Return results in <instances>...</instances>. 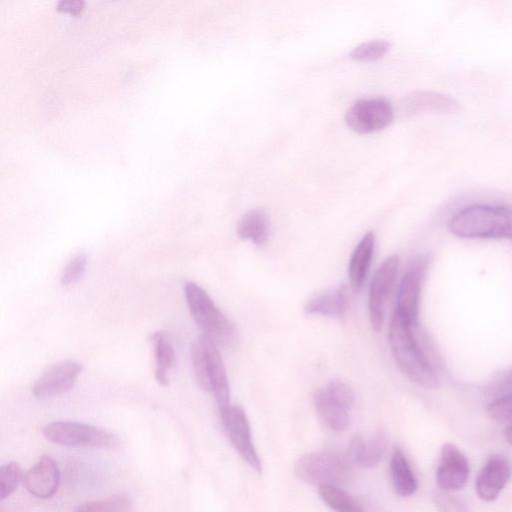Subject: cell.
Here are the masks:
<instances>
[{
  "label": "cell",
  "instance_id": "1",
  "mask_svg": "<svg viewBox=\"0 0 512 512\" xmlns=\"http://www.w3.org/2000/svg\"><path fill=\"white\" fill-rule=\"evenodd\" d=\"M388 338L397 365L409 379L426 388L438 386L434 368L417 340L414 327L396 312L391 318Z\"/></svg>",
  "mask_w": 512,
  "mask_h": 512
},
{
  "label": "cell",
  "instance_id": "2",
  "mask_svg": "<svg viewBox=\"0 0 512 512\" xmlns=\"http://www.w3.org/2000/svg\"><path fill=\"white\" fill-rule=\"evenodd\" d=\"M449 230L462 238H512V207L474 204L456 212Z\"/></svg>",
  "mask_w": 512,
  "mask_h": 512
},
{
  "label": "cell",
  "instance_id": "3",
  "mask_svg": "<svg viewBox=\"0 0 512 512\" xmlns=\"http://www.w3.org/2000/svg\"><path fill=\"white\" fill-rule=\"evenodd\" d=\"M217 344L204 334L192 345L191 359L198 384L214 394L219 414L230 407V389L225 366Z\"/></svg>",
  "mask_w": 512,
  "mask_h": 512
},
{
  "label": "cell",
  "instance_id": "4",
  "mask_svg": "<svg viewBox=\"0 0 512 512\" xmlns=\"http://www.w3.org/2000/svg\"><path fill=\"white\" fill-rule=\"evenodd\" d=\"M184 295L189 311L203 334L216 344L232 346L237 339L236 329L207 292L198 284L187 282Z\"/></svg>",
  "mask_w": 512,
  "mask_h": 512
},
{
  "label": "cell",
  "instance_id": "5",
  "mask_svg": "<svg viewBox=\"0 0 512 512\" xmlns=\"http://www.w3.org/2000/svg\"><path fill=\"white\" fill-rule=\"evenodd\" d=\"M352 466L347 454L319 450L302 455L295 463L294 473L310 485L339 487L351 480Z\"/></svg>",
  "mask_w": 512,
  "mask_h": 512
},
{
  "label": "cell",
  "instance_id": "6",
  "mask_svg": "<svg viewBox=\"0 0 512 512\" xmlns=\"http://www.w3.org/2000/svg\"><path fill=\"white\" fill-rule=\"evenodd\" d=\"M45 438L70 448L110 449L120 444L114 433L93 425L74 421H54L43 428Z\"/></svg>",
  "mask_w": 512,
  "mask_h": 512
},
{
  "label": "cell",
  "instance_id": "7",
  "mask_svg": "<svg viewBox=\"0 0 512 512\" xmlns=\"http://www.w3.org/2000/svg\"><path fill=\"white\" fill-rule=\"evenodd\" d=\"M429 259L417 256L401 279L395 312L411 327L418 326L421 285L428 268Z\"/></svg>",
  "mask_w": 512,
  "mask_h": 512
},
{
  "label": "cell",
  "instance_id": "8",
  "mask_svg": "<svg viewBox=\"0 0 512 512\" xmlns=\"http://www.w3.org/2000/svg\"><path fill=\"white\" fill-rule=\"evenodd\" d=\"M394 117L391 104L383 98L359 99L345 114L350 129L360 134H369L388 126Z\"/></svg>",
  "mask_w": 512,
  "mask_h": 512
},
{
  "label": "cell",
  "instance_id": "9",
  "mask_svg": "<svg viewBox=\"0 0 512 512\" xmlns=\"http://www.w3.org/2000/svg\"><path fill=\"white\" fill-rule=\"evenodd\" d=\"M220 418L234 449L253 470L261 473V460L252 442L249 421L243 408L231 406Z\"/></svg>",
  "mask_w": 512,
  "mask_h": 512
},
{
  "label": "cell",
  "instance_id": "10",
  "mask_svg": "<svg viewBox=\"0 0 512 512\" xmlns=\"http://www.w3.org/2000/svg\"><path fill=\"white\" fill-rule=\"evenodd\" d=\"M399 257L391 255L376 270L370 285L368 310L372 328L381 330L384 321V305L396 279Z\"/></svg>",
  "mask_w": 512,
  "mask_h": 512
},
{
  "label": "cell",
  "instance_id": "11",
  "mask_svg": "<svg viewBox=\"0 0 512 512\" xmlns=\"http://www.w3.org/2000/svg\"><path fill=\"white\" fill-rule=\"evenodd\" d=\"M470 466L466 456L453 443L446 442L441 449L436 470V482L441 490L461 489L468 481Z\"/></svg>",
  "mask_w": 512,
  "mask_h": 512
},
{
  "label": "cell",
  "instance_id": "12",
  "mask_svg": "<svg viewBox=\"0 0 512 512\" xmlns=\"http://www.w3.org/2000/svg\"><path fill=\"white\" fill-rule=\"evenodd\" d=\"M82 370V364L75 361H64L51 366L34 382L33 395L47 398L67 392L73 387Z\"/></svg>",
  "mask_w": 512,
  "mask_h": 512
},
{
  "label": "cell",
  "instance_id": "13",
  "mask_svg": "<svg viewBox=\"0 0 512 512\" xmlns=\"http://www.w3.org/2000/svg\"><path fill=\"white\" fill-rule=\"evenodd\" d=\"M512 475L510 461L503 455L490 457L479 471L475 488L480 499L494 501L505 488Z\"/></svg>",
  "mask_w": 512,
  "mask_h": 512
},
{
  "label": "cell",
  "instance_id": "14",
  "mask_svg": "<svg viewBox=\"0 0 512 512\" xmlns=\"http://www.w3.org/2000/svg\"><path fill=\"white\" fill-rule=\"evenodd\" d=\"M26 490L41 499L52 497L60 485V471L50 456H42L25 474L23 479Z\"/></svg>",
  "mask_w": 512,
  "mask_h": 512
},
{
  "label": "cell",
  "instance_id": "15",
  "mask_svg": "<svg viewBox=\"0 0 512 512\" xmlns=\"http://www.w3.org/2000/svg\"><path fill=\"white\" fill-rule=\"evenodd\" d=\"M387 443V434L383 429L377 430L368 441H365L360 435H355L349 442L346 454L353 465L360 468H371L382 459Z\"/></svg>",
  "mask_w": 512,
  "mask_h": 512
},
{
  "label": "cell",
  "instance_id": "16",
  "mask_svg": "<svg viewBox=\"0 0 512 512\" xmlns=\"http://www.w3.org/2000/svg\"><path fill=\"white\" fill-rule=\"evenodd\" d=\"M375 246L373 232H367L356 246L350 258L348 274L354 291L360 290L368 273Z\"/></svg>",
  "mask_w": 512,
  "mask_h": 512
},
{
  "label": "cell",
  "instance_id": "17",
  "mask_svg": "<svg viewBox=\"0 0 512 512\" xmlns=\"http://www.w3.org/2000/svg\"><path fill=\"white\" fill-rule=\"evenodd\" d=\"M346 307V286L341 285L313 297L306 303L304 309L307 314L341 317L345 314Z\"/></svg>",
  "mask_w": 512,
  "mask_h": 512
},
{
  "label": "cell",
  "instance_id": "18",
  "mask_svg": "<svg viewBox=\"0 0 512 512\" xmlns=\"http://www.w3.org/2000/svg\"><path fill=\"white\" fill-rule=\"evenodd\" d=\"M390 475L395 492L409 497L417 490V480L410 464L400 448H395L390 459Z\"/></svg>",
  "mask_w": 512,
  "mask_h": 512
},
{
  "label": "cell",
  "instance_id": "19",
  "mask_svg": "<svg viewBox=\"0 0 512 512\" xmlns=\"http://www.w3.org/2000/svg\"><path fill=\"white\" fill-rule=\"evenodd\" d=\"M314 404L320 418L330 429L343 431L348 426V410L336 402L325 388L316 391Z\"/></svg>",
  "mask_w": 512,
  "mask_h": 512
},
{
  "label": "cell",
  "instance_id": "20",
  "mask_svg": "<svg viewBox=\"0 0 512 512\" xmlns=\"http://www.w3.org/2000/svg\"><path fill=\"white\" fill-rule=\"evenodd\" d=\"M150 341L154 347L155 379L161 386L168 385V372L175 360L173 345L164 332L157 331L151 334Z\"/></svg>",
  "mask_w": 512,
  "mask_h": 512
},
{
  "label": "cell",
  "instance_id": "21",
  "mask_svg": "<svg viewBox=\"0 0 512 512\" xmlns=\"http://www.w3.org/2000/svg\"><path fill=\"white\" fill-rule=\"evenodd\" d=\"M237 234L243 240L256 245L264 244L269 235V224L266 215L260 210L246 212L237 224Z\"/></svg>",
  "mask_w": 512,
  "mask_h": 512
},
{
  "label": "cell",
  "instance_id": "22",
  "mask_svg": "<svg viewBox=\"0 0 512 512\" xmlns=\"http://www.w3.org/2000/svg\"><path fill=\"white\" fill-rule=\"evenodd\" d=\"M318 495L335 512H364L361 504L337 486H320Z\"/></svg>",
  "mask_w": 512,
  "mask_h": 512
},
{
  "label": "cell",
  "instance_id": "23",
  "mask_svg": "<svg viewBox=\"0 0 512 512\" xmlns=\"http://www.w3.org/2000/svg\"><path fill=\"white\" fill-rule=\"evenodd\" d=\"M131 508L130 498L117 495L79 504L74 512H130Z\"/></svg>",
  "mask_w": 512,
  "mask_h": 512
},
{
  "label": "cell",
  "instance_id": "24",
  "mask_svg": "<svg viewBox=\"0 0 512 512\" xmlns=\"http://www.w3.org/2000/svg\"><path fill=\"white\" fill-rule=\"evenodd\" d=\"M416 111L418 110H454L456 103L451 98L437 93L431 92H418L412 95L411 100L408 102Z\"/></svg>",
  "mask_w": 512,
  "mask_h": 512
},
{
  "label": "cell",
  "instance_id": "25",
  "mask_svg": "<svg viewBox=\"0 0 512 512\" xmlns=\"http://www.w3.org/2000/svg\"><path fill=\"white\" fill-rule=\"evenodd\" d=\"M24 475L17 462L10 461L0 467V498H8L23 481Z\"/></svg>",
  "mask_w": 512,
  "mask_h": 512
},
{
  "label": "cell",
  "instance_id": "26",
  "mask_svg": "<svg viewBox=\"0 0 512 512\" xmlns=\"http://www.w3.org/2000/svg\"><path fill=\"white\" fill-rule=\"evenodd\" d=\"M389 47L390 44L385 40H370L353 48L350 57L356 61H375L383 57Z\"/></svg>",
  "mask_w": 512,
  "mask_h": 512
},
{
  "label": "cell",
  "instance_id": "27",
  "mask_svg": "<svg viewBox=\"0 0 512 512\" xmlns=\"http://www.w3.org/2000/svg\"><path fill=\"white\" fill-rule=\"evenodd\" d=\"M490 418L499 423H512V392L496 397L487 406Z\"/></svg>",
  "mask_w": 512,
  "mask_h": 512
},
{
  "label": "cell",
  "instance_id": "28",
  "mask_svg": "<svg viewBox=\"0 0 512 512\" xmlns=\"http://www.w3.org/2000/svg\"><path fill=\"white\" fill-rule=\"evenodd\" d=\"M433 502L439 512H471L466 503L450 491H436Z\"/></svg>",
  "mask_w": 512,
  "mask_h": 512
},
{
  "label": "cell",
  "instance_id": "29",
  "mask_svg": "<svg viewBox=\"0 0 512 512\" xmlns=\"http://www.w3.org/2000/svg\"><path fill=\"white\" fill-rule=\"evenodd\" d=\"M87 265V255L78 253L65 265L60 277L62 285H71L77 282L83 275Z\"/></svg>",
  "mask_w": 512,
  "mask_h": 512
},
{
  "label": "cell",
  "instance_id": "30",
  "mask_svg": "<svg viewBox=\"0 0 512 512\" xmlns=\"http://www.w3.org/2000/svg\"><path fill=\"white\" fill-rule=\"evenodd\" d=\"M325 389L341 406L348 411L351 409L355 400V394L353 389L346 382L335 379L330 381Z\"/></svg>",
  "mask_w": 512,
  "mask_h": 512
},
{
  "label": "cell",
  "instance_id": "31",
  "mask_svg": "<svg viewBox=\"0 0 512 512\" xmlns=\"http://www.w3.org/2000/svg\"><path fill=\"white\" fill-rule=\"evenodd\" d=\"M84 3L79 0H61L57 8L60 11L69 12L73 14L79 13L83 9Z\"/></svg>",
  "mask_w": 512,
  "mask_h": 512
},
{
  "label": "cell",
  "instance_id": "32",
  "mask_svg": "<svg viewBox=\"0 0 512 512\" xmlns=\"http://www.w3.org/2000/svg\"><path fill=\"white\" fill-rule=\"evenodd\" d=\"M494 392L497 395V397L512 392V369L500 381L499 385L497 386V388H495Z\"/></svg>",
  "mask_w": 512,
  "mask_h": 512
},
{
  "label": "cell",
  "instance_id": "33",
  "mask_svg": "<svg viewBox=\"0 0 512 512\" xmlns=\"http://www.w3.org/2000/svg\"><path fill=\"white\" fill-rule=\"evenodd\" d=\"M505 439L512 446V423H510L505 431Z\"/></svg>",
  "mask_w": 512,
  "mask_h": 512
}]
</instances>
